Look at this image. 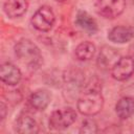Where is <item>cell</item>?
I'll return each instance as SVG.
<instances>
[{"mask_svg":"<svg viewBox=\"0 0 134 134\" xmlns=\"http://www.w3.org/2000/svg\"><path fill=\"white\" fill-rule=\"evenodd\" d=\"M104 96L96 87H87L77 98V111L85 116H93L99 113L104 107Z\"/></svg>","mask_w":134,"mask_h":134,"instance_id":"obj_1","label":"cell"},{"mask_svg":"<svg viewBox=\"0 0 134 134\" xmlns=\"http://www.w3.org/2000/svg\"><path fill=\"white\" fill-rule=\"evenodd\" d=\"M14 50L17 59L28 68L37 69L42 64V53L40 48L29 39L19 40L16 43Z\"/></svg>","mask_w":134,"mask_h":134,"instance_id":"obj_2","label":"cell"},{"mask_svg":"<svg viewBox=\"0 0 134 134\" xmlns=\"http://www.w3.org/2000/svg\"><path fill=\"white\" fill-rule=\"evenodd\" d=\"M77 114L75 110L69 107L57 109L51 112L48 118V126L51 130L61 131L69 128L76 119Z\"/></svg>","mask_w":134,"mask_h":134,"instance_id":"obj_3","label":"cell"},{"mask_svg":"<svg viewBox=\"0 0 134 134\" xmlns=\"http://www.w3.org/2000/svg\"><path fill=\"white\" fill-rule=\"evenodd\" d=\"M55 22V15L50 6L43 5L39 7L30 18L31 25L39 31H49Z\"/></svg>","mask_w":134,"mask_h":134,"instance_id":"obj_4","label":"cell"},{"mask_svg":"<svg viewBox=\"0 0 134 134\" xmlns=\"http://www.w3.org/2000/svg\"><path fill=\"white\" fill-rule=\"evenodd\" d=\"M126 4V0H96L94 8L100 17L112 20L124 13Z\"/></svg>","mask_w":134,"mask_h":134,"instance_id":"obj_5","label":"cell"},{"mask_svg":"<svg viewBox=\"0 0 134 134\" xmlns=\"http://www.w3.org/2000/svg\"><path fill=\"white\" fill-rule=\"evenodd\" d=\"M63 86H64V94L69 99L75 98L79 94L81 95L82 90L84 88V79L82 73L79 70H69L64 75Z\"/></svg>","mask_w":134,"mask_h":134,"instance_id":"obj_6","label":"cell"},{"mask_svg":"<svg viewBox=\"0 0 134 134\" xmlns=\"http://www.w3.org/2000/svg\"><path fill=\"white\" fill-rule=\"evenodd\" d=\"M111 76L119 82L127 81L134 73V59L130 55L120 57L111 67Z\"/></svg>","mask_w":134,"mask_h":134,"instance_id":"obj_7","label":"cell"},{"mask_svg":"<svg viewBox=\"0 0 134 134\" xmlns=\"http://www.w3.org/2000/svg\"><path fill=\"white\" fill-rule=\"evenodd\" d=\"M0 79L1 82L7 86H16L22 79L21 70L13 63L5 62L0 67Z\"/></svg>","mask_w":134,"mask_h":134,"instance_id":"obj_8","label":"cell"},{"mask_svg":"<svg viewBox=\"0 0 134 134\" xmlns=\"http://www.w3.org/2000/svg\"><path fill=\"white\" fill-rule=\"evenodd\" d=\"M133 38H134V29L126 25L115 26L108 32V40L116 44L128 43Z\"/></svg>","mask_w":134,"mask_h":134,"instance_id":"obj_9","label":"cell"},{"mask_svg":"<svg viewBox=\"0 0 134 134\" xmlns=\"http://www.w3.org/2000/svg\"><path fill=\"white\" fill-rule=\"evenodd\" d=\"M28 8L27 0H5L3 4V10L5 15L10 19L22 17L26 14Z\"/></svg>","mask_w":134,"mask_h":134,"instance_id":"obj_10","label":"cell"},{"mask_svg":"<svg viewBox=\"0 0 134 134\" xmlns=\"http://www.w3.org/2000/svg\"><path fill=\"white\" fill-rule=\"evenodd\" d=\"M51 102V94L46 89H38L34 91L28 98V103L31 108L37 111L45 110Z\"/></svg>","mask_w":134,"mask_h":134,"instance_id":"obj_11","label":"cell"},{"mask_svg":"<svg viewBox=\"0 0 134 134\" xmlns=\"http://www.w3.org/2000/svg\"><path fill=\"white\" fill-rule=\"evenodd\" d=\"M15 130L20 134H36L39 132V125L30 115L21 114L16 120Z\"/></svg>","mask_w":134,"mask_h":134,"instance_id":"obj_12","label":"cell"},{"mask_svg":"<svg viewBox=\"0 0 134 134\" xmlns=\"http://www.w3.org/2000/svg\"><path fill=\"white\" fill-rule=\"evenodd\" d=\"M74 22L80 28H82L88 35H94L98 30V26H97V23H96L95 19L92 18V16L89 15L86 10L80 9L76 13Z\"/></svg>","mask_w":134,"mask_h":134,"instance_id":"obj_13","label":"cell"},{"mask_svg":"<svg viewBox=\"0 0 134 134\" xmlns=\"http://www.w3.org/2000/svg\"><path fill=\"white\" fill-rule=\"evenodd\" d=\"M115 113L121 120L130 118L134 114V98L132 96H122L115 105Z\"/></svg>","mask_w":134,"mask_h":134,"instance_id":"obj_14","label":"cell"},{"mask_svg":"<svg viewBox=\"0 0 134 134\" xmlns=\"http://www.w3.org/2000/svg\"><path fill=\"white\" fill-rule=\"evenodd\" d=\"M96 52V46L90 41L81 42L74 49V57L77 61L87 62L90 61Z\"/></svg>","mask_w":134,"mask_h":134,"instance_id":"obj_15","label":"cell"},{"mask_svg":"<svg viewBox=\"0 0 134 134\" xmlns=\"http://www.w3.org/2000/svg\"><path fill=\"white\" fill-rule=\"evenodd\" d=\"M117 51L111 47H104L97 59V64L102 66L103 68H110L114 65V63L117 61Z\"/></svg>","mask_w":134,"mask_h":134,"instance_id":"obj_16","label":"cell"},{"mask_svg":"<svg viewBox=\"0 0 134 134\" xmlns=\"http://www.w3.org/2000/svg\"><path fill=\"white\" fill-rule=\"evenodd\" d=\"M97 125L92 118H85L82 121L80 133L82 134H95L97 133Z\"/></svg>","mask_w":134,"mask_h":134,"instance_id":"obj_17","label":"cell"},{"mask_svg":"<svg viewBox=\"0 0 134 134\" xmlns=\"http://www.w3.org/2000/svg\"><path fill=\"white\" fill-rule=\"evenodd\" d=\"M6 112H7V107L6 105L4 104V102H1L0 103V113H1V120H3L6 116Z\"/></svg>","mask_w":134,"mask_h":134,"instance_id":"obj_18","label":"cell"},{"mask_svg":"<svg viewBox=\"0 0 134 134\" xmlns=\"http://www.w3.org/2000/svg\"><path fill=\"white\" fill-rule=\"evenodd\" d=\"M55 1H58V2H64V1H66V0H55Z\"/></svg>","mask_w":134,"mask_h":134,"instance_id":"obj_19","label":"cell"},{"mask_svg":"<svg viewBox=\"0 0 134 134\" xmlns=\"http://www.w3.org/2000/svg\"><path fill=\"white\" fill-rule=\"evenodd\" d=\"M132 3H133V5H134V0H132Z\"/></svg>","mask_w":134,"mask_h":134,"instance_id":"obj_20","label":"cell"}]
</instances>
